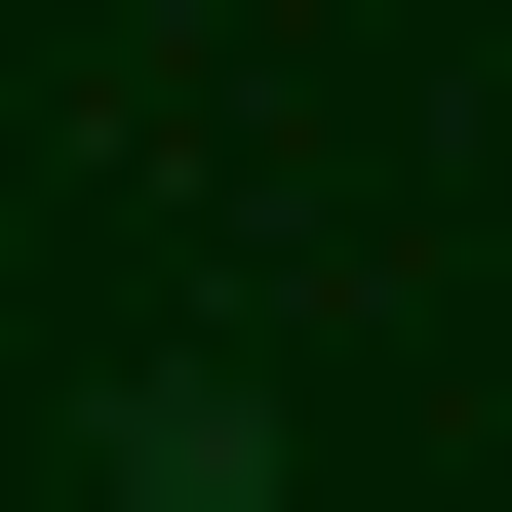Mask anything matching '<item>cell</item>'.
<instances>
[{
    "label": "cell",
    "mask_w": 512,
    "mask_h": 512,
    "mask_svg": "<svg viewBox=\"0 0 512 512\" xmlns=\"http://www.w3.org/2000/svg\"><path fill=\"white\" fill-rule=\"evenodd\" d=\"M119 512H276V394H119Z\"/></svg>",
    "instance_id": "obj_1"
}]
</instances>
